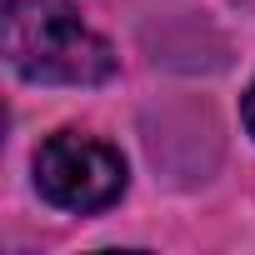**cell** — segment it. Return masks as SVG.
Returning a JSON list of instances; mask_svg holds the SVG:
<instances>
[{
    "label": "cell",
    "mask_w": 255,
    "mask_h": 255,
    "mask_svg": "<svg viewBox=\"0 0 255 255\" xmlns=\"http://www.w3.org/2000/svg\"><path fill=\"white\" fill-rule=\"evenodd\" d=\"M5 60L35 85H100L115 75V50L70 0H5Z\"/></svg>",
    "instance_id": "obj_1"
},
{
    "label": "cell",
    "mask_w": 255,
    "mask_h": 255,
    "mask_svg": "<svg viewBox=\"0 0 255 255\" xmlns=\"http://www.w3.org/2000/svg\"><path fill=\"white\" fill-rule=\"evenodd\" d=\"M35 185L60 210H80V215L85 210H105L125 190V160L105 140L60 130L35 155Z\"/></svg>",
    "instance_id": "obj_2"
},
{
    "label": "cell",
    "mask_w": 255,
    "mask_h": 255,
    "mask_svg": "<svg viewBox=\"0 0 255 255\" xmlns=\"http://www.w3.org/2000/svg\"><path fill=\"white\" fill-rule=\"evenodd\" d=\"M240 115H245V130L255 135V80H250V90H245V105H240Z\"/></svg>",
    "instance_id": "obj_3"
}]
</instances>
